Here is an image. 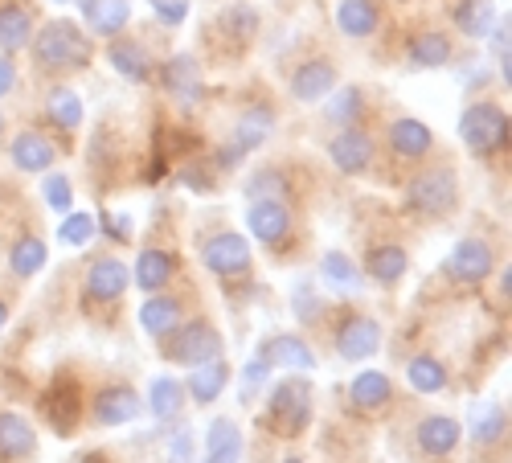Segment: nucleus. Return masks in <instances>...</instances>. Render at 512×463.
Listing matches in <instances>:
<instances>
[{
    "label": "nucleus",
    "mask_w": 512,
    "mask_h": 463,
    "mask_svg": "<svg viewBox=\"0 0 512 463\" xmlns=\"http://www.w3.org/2000/svg\"><path fill=\"white\" fill-rule=\"evenodd\" d=\"M283 463H304V459H283Z\"/></svg>",
    "instance_id": "nucleus-52"
},
{
    "label": "nucleus",
    "mask_w": 512,
    "mask_h": 463,
    "mask_svg": "<svg viewBox=\"0 0 512 463\" xmlns=\"http://www.w3.org/2000/svg\"><path fill=\"white\" fill-rule=\"evenodd\" d=\"M390 394H394V382H390L386 373H377V369L357 373V377H353V386H349V398H353V406H361V410L386 406Z\"/></svg>",
    "instance_id": "nucleus-30"
},
{
    "label": "nucleus",
    "mask_w": 512,
    "mask_h": 463,
    "mask_svg": "<svg viewBox=\"0 0 512 463\" xmlns=\"http://www.w3.org/2000/svg\"><path fill=\"white\" fill-rule=\"evenodd\" d=\"M127 283H132V271H127V263H119V259H99V263L87 271V296L99 300V304H111V300H119L123 291H127Z\"/></svg>",
    "instance_id": "nucleus-19"
},
{
    "label": "nucleus",
    "mask_w": 512,
    "mask_h": 463,
    "mask_svg": "<svg viewBox=\"0 0 512 463\" xmlns=\"http://www.w3.org/2000/svg\"><path fill=\"white\" fill-rule=\"evenodd\" d=\"M95 222H99V226H103V230H107V234H111L115 242L132 238V222H127V218H119V214H99Z\"/></svg>",
    "instance_id": "nucleus-49"
},
{
    "label": "nucleus",
    "mask_w": 512,
    "mask_h": 463,
    "mask_svg": "<svg viewBox=\"0 0 512 463\" xmlns=\"http://www.w3.org/2000/svg\"><path fill=\"white\" fill-rule=\"evenodd\" d=\"M320 275H324L332 287H340V291H357V287H361V271H357V263L345 259L340 250H328V255H324Z\"/></svg>",
    "instance_id": "nucleus-39"
},
{
    "label": "nucleus",
    "mask_w": 512,
    "mask_h": 463,
    "mask_svg": "<svg viewBox=\"0 0 512 463\" xmlns=\"http://www.w3.org/2000/svg\"><path fill=\"white\" fill-rule=\"evenodd\" d=\"M173 267H177V259L168 255V250H144L136 259V283L152 296V291H160L168 279H173Z\"/></svg>",
    "instance_id": "nucleus-33"
},
{
    "label": "nucleus",
    "mask_w": 512,
    "mask_h": 463,
    "mask_svg": "<svg viewBox=\"0 0 512 463\" xmlns=\"http://www.w3.org/2000/svg\"><path fill=\"white\" fill-rule=\"evenodd\" d=\"M13 164L21 173H50L54 164V144L41 136V132H21L13 140Z\"/></svg>",
    "instance_id": "nucleus-26"
},
{
    "label": "nucleus",
    "mask_w": 512,
    "mask_h": 463,
    "mask_svg": "<svg viewBox=\"0 0 512 463\" xmlns=\"http://www.w3.org/2000/svg\"><path fill=\"white\" fill-rule=\"evenodd\" d=\"M455 173L451 168H426V173H418L406 189V205L414 209V214L422 218H443L447 209H455Z\"/></svg>",
    "instance_id": "nucleus-5"
},
{
    "label": "nucleus",
    "mask_w": 512,
    "mask_h": 463,
    "mask_svg": "<svg viewBox=\"0 0 512 463\" xmlns=\"http://www.w3.org/2000/svg\"><path fill=\"white\" fill-rule=\"evenodd\" d=\"M58 5H66V0H58Z\"/></svg>",
    "instance_id": "nucleus-54"
},
{
    "label": "nucleus",
    "mask_w": 512,
    "mask_h": 463,
    "mask_svg": "<svg viewBox=\"0 0 512 463\" xmlns=\"http://www.w3.org/2000/svg\"><path fill=\"white\" fill-rule=\"evenodd\" d=\"M328 119L332 123H340V128H353V123L361 119V111H365V95L357 91V87H345V91H336L332 99H328Z\"/></svg>",
    "instance_id": "nucleus-41"
},
{
    "label": "nucleus",
    "mask_w": 512,
    "mask_h": 463,
    "mask_svg": "<svg viewBox=\"0 0 512 463\" xmlns=\"http://www.w3.org/2000/svg\"><path fill=\"white\" fill-rule=\"evenodd\" d=\"M107 62L115 66V74L119 78H127V82H148L152 78V58H148V50L140 46V41H132V37H111V46H107Z\"/></svg>",
    "instance_id": "nucleus-17"
},
{
    "label": "nucleus",
    "mask_w": 512,
    "mask_h": 463,
    "mask_svg": "<svg viewBox=\"0 0 512 463\" xmlns=\"http://www.w3.org/2000/svg\"><path fill=\"white\" fill-rule=\"evenodd\" d=\"M226 382H230V365H226L222 357H213V361L189 369V386H185V394H193L197 406H209V402H218V394L226 390Z\"/></svg>",
    "instance_id": "nucleus-21"
},
{
    "label": "nucleus",
    "mask_w": 512,
    "mask_h": 463,
    "mask_svg": "<svg viewBox=\"0 0 512 463\" xmlns=\"http://www.w3.org/2000/svg\"><path fill=\"white\" fill-rule=\"evenodd\" d=\"M492 267H496V255L484 238H463L447 255V275L455 283H484L492 275Z\"/></svg>",
    "instance_id": "nucleus-7"
},
{
    "label": "nucleus",
    "mask_w": 512,
    "mask_h": 463,
    "mask_svg": "<svg viewBox=\"0 0 512 463\" xmlns=\"http://www.w3.org/2000/svg\"><path fill=\"white\" fill-rule=\"evenodd\" d=\"M287 173L283 168H259L250 181H246V197L250 201H279V197H287Z\"/></svg>",
    "instance_id": "nucleus-38"
},
{
    "label": "nucleus",
    "mask_w": 512,
    "mask_h": 463,
    "mask_svg": "<svg viewBox=\"0 0 512 463\" xmlns=\"http://www.w3.org/2000/svg\"><path fill=\"white\" fill-rule=\"evenodd\" d=\"M267 418L279 435H291V439L312 427V386L304 377H283V382L271 390Z\"/></svg>",
    "instance_id": "nucleus-2"
},
{
    "label": "nucleus",
    "mask_w": 512,
    "mask_h": 463,
    "mask_svg": "<svg viewBox=\"0 0 512 463\" xmlns=\"http://www.w3.org/2000/svg\"><path fill=\"white\" fill-rule=\"evenodd\" d=\"M369 275L381 283V287H394L402 275H406V267H410V255L402 246H373L369 250Z\"/></svg>",
    "instance_id": "nucleus-31"
},
{
    "label": "nucleus",
    "mask_w": 512,
    "mask_h": 463,
    "mask_svg": "<svg viewBox=\"0 0 512 463\" xmlns=\"http://www.w3.org/2000/svg\"><path fill=\"white\" fill-rule=\"evenodd\" d=\"M181 324V304L177 300H168V296H152L140 304V328L148 332V336H168Z\"/></svg>",
    "instance_id": "nucleus-28"
},
{
    "label": "nucleus",
    "mask_w": 512,
    "mask_h": 463,
    "mask_svg": "<svg viewBox=\"0 0 512 463\" xmlns=\"http://www.w3.org/2000/svg\"><path fill=\"white\" fill-rule=\"evenodd\" d=\"M17 87V66L9 62V54H0V99Z\"/></svg>",
    "instance_id": "nucleus-50"
},
{
    "label": "nucleus",
    "mask_w": 512,
    "mask_h": 463,
    "mask_svg": "<svg viewBox=\"0 0 512 463\" xmlns=\"http://www.w3.org/2000/svg\"><path fill=\"white\" fill-rule=\"evenodd\" d=\"M181 406H185V386L177 382V377H152V386H148V410L160 418V423L177 418Z\"/></svg>",
    "instance_id": "nucleus-32"
},
{
    "label": "nucleus",
    "mask_w": 512,
    "mask_h": 463,
    "mask_svg": "<svg viewBox=\"0 0 512 463\" xmlns=\"http://www.w3.org/2000/svg\"><path fill=\"white\" fill-rule=\"evenodd\" d=\"M328 156H332V164L340 168V173L357 177V173H365V168L373 164V140H369L361 128H345V132L332 136Z\"/></svg>",
    "instance_id": "nucleus-13"
},
{
    "label": "nucleus",
    "mask_w": 512,
    "mask_h": 463,
    "mask_svg": "<svg viewBox=\"0 0 512 463\" xmlns=\"http://www.w3.org/2000/svg\"><path fill=\"white\" fill-rule=\"evenodd\" d=\"M381 25L377 0H340L336 5V29L345 37H369Z\"/></svg>",
    "instance_id": "nucleus-23"
},
{
    "label": "nucleus",
    "mask_w": 512,
    "mask_h": 463,
    "mask_svg": "<svg viewBox=\"0 0 512 463\" xmlns=\"http://www.w3.org/2000/svg\"><path fill=\"white\" fill-rule=\"evenodd\" d=\"M5 324H9V304L0 300V328H5Z\"/></svg>",
    "instance_id": "nucleus-51"
},
{
    "label": "nucleus",
    "mask_w": 512,
    "mask_h": 463,
    "mask_svg": "<svg viewBox=\"0 0 512 463\" xmlns=\"http://www.w3.org/2000/svg\"><path fill=\"white\" fill-rule=\"evenodd\" d=\"M246 230L259 242H279L291 234V209L283 201H250L246 205Z\"/></svg>",
    "instance_id": "nucleus-14"
},
{
    "label": "nucleus",
    "mask_w": 512,
    "mask_h": 463,
    "mask_svg": "<svg viewBox=\"0 0 512 463\" xmlns=\"http://www.w3.org/2000/svg\"><path fill=\"white\" fill-rule=\"evenodd\" d=\"M41 193H46V205L54 209V214H70V205H74V185H70V177L50 173L46 185H41Z\"/></svg>",
    "instance_id": "nucleus-44"
},
{
    "label": "nucleus",
    "mask_w": 512,
    "mask_h": 463,
    "mask_svg": "<svg viewBox=\"0 0 512 463\" xmlns=\"http://www.w3.org/2000/svg\"><path fill=\"white\" fill-rule=\"evenodd\" d=\"M78 410H82V398H78L70 386L50 390V398H46V414H50V423H54L58 435H70V431L78 427Z\"/></svg>",
    "instance_id": "nucleus-36"
},
{
    "label": "nucleus",
    "mask_w": 512,
    "mask_h": 463,
    "mask_svg": "<svg viewBox=\"0 0 512 463\" xmlns=\"http://www.w3.org/2000/svg\"><path fill=\"white\" fill-rule=\"evenodd\" d=\"M173 341H168V361H177V365H185V369H193V365H205V361H213V357H222V332L213 328L209 320H189V324H177L173 332Z\"/></svg>",
    "instance_id": "nucleus-4"
},
{
    "label": "nucleus",
    "mask_w": 512,
    "mask_h": 463,
    "mask_svg": "<svg viewBox=\"0 0 512 463\" xmlns=\"http://www.w3.org/2000/svg\"><path fill=\"white\" fill-rule=\"evenodd\" d=\"M406 54H410V66H418V70H439L451 62V37L439 29H422L410 37Z\"/></svg>",
    "instance_id": "nucleus-24"
},
{
    "label": "nucleus",
    "mask_w": 512,
    "mask_h": 463,
    "mask_svg": "<svg viewBox=\"0 0 512 463\" xmlns=\"http://www.w3.org/2000/svg\"><path fill=\"white\" fill-rule=\"evenodd\" d=\"M218 29H226V37H234V41H250L259 33V13L250 5H230L218 13Z\"/></svg>",
    "instance_id": "nucleus-40"
},
{
    "label": "nucleus",
    "mask_w": 512,
    "mask_h": 463,
    "mask_svg": "<svg viewBox=\"0 0 512 463\" xmlns=\"http://www.w3.org/2000/svg\"><path fill=\"white\" fill-rule=\"evenodd\" d=\"M267 373H271V361H267V357L246 361V369H242V386H246V394H242V398H250V390H259V386L267 382Z\"/></svg>",
    "instance_id": "nucleus-46"
},
{
    "label": "nucleus",
    "mask_w": 512,
    "mask_h": 463,
    "mask_svg": "<svg viewBox=\"0 0 512 463\" xmlns=\"http://www.w3.org/2000/svg\"><path fill=\"white\" fill-rule=\"evenodd\" d=\"M82 463H91V459H82Z\"/></svg>",
    "instance_id": "nucleus-55"
},
{
    "label": "nucleus",
    "mask_w": 512,
    "mask_h": 463,
    "mask_svg": "<svg viewBox=\"0 0 512 463\" xmlns=\"http://www.w3.org/2000/svg\"><path fill=\"white\" fill-rule=\"evenodd\" d=\"M390 148H394L402 160H422L426 152L435 148V136H431V128H426L422 119L402 115V119L390 123Z\"/></svg>",
    "instance_id": "nucleus-20"
},
{
    "label": "nucleus",
    "mask_w": 512,
    "mask_h": 463,
    "mask_svg": "<svg viewBox=\"0 0 512 463\" xmlns=\"http://www.w3.org/2000/svg\"><path fill=\"white\" fill-rule=\"evenodd\" d=\"M488 37H492V50H496V66H500V78H508V21H496Z\"/></svg>",
    "instance_id": "nucleus-47"
},
{
    "label": "nucleus",
    "mask_w": 512,
    "mask_h": 463,
    "mask_svg": "<svg viewBox=\"0 0 512 463\" xmlns=\"http://www.w3.org/2000/svg\"><path fill=\"white\" fill-rule=\"evenodd\" d=\"M46 263H50V246L41 242L37 234H25V238L13 246V255H9V267H13V275H21V279H33Z\"/></svg>",
    "instance_id": "nucleus-35"
},
{
    "label": "nucleus",
    "mask_w": 512,
    "mask_h": 463,
    "mask_svg": "<svg viewBox=\"0 0 512 463\" xmlns=\"http://www.w3.org/2000/svg\"><path fill=\"white\" fill-rule=\"evenodd\" d=\"M95 230H99V222H95L91 214H66L62 226H58V238H62L66 246H87V242L95 238Z\"/></svg>",
    "instance_id": "nucleus-43"
},
{
    "label": "nucleus",
    "mask_w": 512,
    "mask_h": 463,
    "mask_svg": "<svg viewBox=\"0 0 512 463\" xmlns=\"http://www.w3.org/2000/svg\"><path fill=\"white\" fill-rule=\"evenodd\" d=\"M33 447H37V431L29 418L17 410H0V463H17L33 455Z\"/></svg>",
    "instance_id": "nucleus-15"
},
{
    "label": "nucleus",
    "mask_w": 512,
    "mask_h": 463,
    "mask_svg": "<svg viewBox=\"0 0 512 463\" xmlns=\"http://www.w3.org/2000/svg\"><path fill=\"white\" fill-rule=\"evenodd\" d=\"M271 128H275V111H271L267 103L242 111V119L234 123V136H230L226 152H218V164H222V168H234L238 160H246L254 148H259V144L271 136Z\"/></svg>",
    "instance_id": "nucleus-6"
},
{
    "label": "nucleus",
    "mask_w": 512,
    "mask_h": 463,
    "mask_svg": "<svg viewBox=\"0 0 512 463\" xmlns=\"http://www.w3.org/2000/svg\"><path fill=\"white\" fill-rule=\"evenodd\" d=\"M29 46L41 70H87L91 66V37L74 21H50L41 33H33Z\"/></svg>",
    "instance_id": "nucleus-1"
},
{
    "label": "nucleus",
    "mask_w": 512,
    "mask_h": 463,
    "mask_svg": "<svg viewBox=\"0 0 512 463\" xmlns=\"http://www.w3.org/2000/svg\"><path fill=\"white\" fill-rule=\"evenodd\" d=\"M46 111H50V119L58 123L62 132H78V128H82V99H78L70 87H54Z\"/></svg>",
    "instance_id": "nucleus-37"
},
{
    "label": "nucleus",
    "mask_w": 512,
    "mask_h": 463,
    "mask_svg": "<svg viewBox=\"0 0 512 463\" xmlns=\"http://www.w3.org/2000/svg\"><path fill=\"white\" fill-rule=\"evenodd\" d=\"M0 132H5V123H0Z\"/></svg>",
    "instance_id": "nucleus-53"
},
{
    "label": "nucleus",
    "mask_w": 512,
    "mask_h": 463,
    "mask_svg": "<svg viewBox=\"0 0 512 463\" xmlns=\"http://www.w3.org/2000/svg\"><path fill=\"white\" fill-rule=\"evenodd\" d=\"M459 140L472 156H492L508 144V115L496 103H472L459 119Z\"/></svg>",
    "instance_id": "nucleus-3"
},
{
    "label": "nucleus",
    "mask_w": 512,
    "mask_h": 463,
    "mask_svg": "<svg viewBox=\"0 0 512 463\" xmlns=\"http://www.w3.org/2000/svg\"><path fill=\"white\" fill-rule=\"evenodd\" d=\"M33 41V17L25 5H0V54H17Z\"/></svg>",
    "instance_id": "nucleus-27"
},
{
    "label": "nucleus",
    "mask_w": 512,
    "mask_h": 463,
    "mask_svg": "<svg viewBox=\"0 0 512 463\" xmlns=\"http://www.w3.org/2000/svg\"><path fill=\"white\" fill-rule=\"evenodd\" d=\"M201 263H205L213 275H222V279L242 275V271L250 267V242H246L242 234H213V238H205V246H201Z\"/></svg>",
    "instance_id": "nucleus-8"
},
{
    "label": "nucleus",
    "mask_w": 512,
    "mask_h": 463,
    "mask_svg": "<svg viewBox=\"0 0 512 463\" xmlns=\"http://www.w3.org/2000/svg\"><path fill=\"white\" fill-rule=\"evenodd\" d=\"M336 91V66L328 58H308L291 74V99L295 103H320Z\"/></svg>",
    "instance_id": "nucleus-9"
},
{
    "label": "nucleus",
    "mask_w": 512,
    "mask_h": 463,
    "mask_svg": "<svg viewBox=\"0 0 512 463\" xmlns=\"http://www.w3.org/2000/svg\"><path fill=\"white\" fill-rule=\"evenodd\" d=\"M381 349V328L369 316H349L336 328V353L340 361H369Z\"/></svg>",
    "instance_id": "nucleus-10"
},
{
    "label": "nucleus",
    "mask_w": 512,
    "mask_h": 463,
    "mask_svg": "<svg viewBox=\"0 0 512 463\" xmlns=\"http://www.w3.org/2000/svg\"><path fill=\"white\" fill-rule=\"evenodd\" d=\"M263 357L271 365H283V369H316V353L308 349L304 336H295V332H283V336H271V341L263 345Z\"/></svg>",
    "instance_id": "nucleus-22"
},
{
    "label": "nucleus",
    "mask_w": 512,
    "mask_h": 463,
    "mask_svg": "<svg viewBox=\"0 0 512 463\" xmlns=\"http://www.w3.org/2000/svg\"><path fill=\"white\" fill-rule=\"evenodd\" d=\"M78 9L99 37H119L123 25L132 21V0H78Z\"/></svg>",
    "instance_id": "nucleus-16"
},
{
    "label": "nucleus",
    "mask_w": 512,
    "mask_h": 463,
    "mask_svg": "<svg viewBox=\"0 0 512 463\" xmlns=\"http://www.w3.org/2000/svg\"><path fill=\"white\" fill-rule=\"evenodd\" d=\"M463 439V423L451 414H431L418 423V451L426 455H451Z\"/></svg>",
    "instance_id": "nucleus-18"
},
{
    "label": "nucleus",
    "mask_w": 512,
    "mask_h": 463,
    "mask_svg": "<svg viewBox=\"0 0 512 463\" xmlns=\"http://www.w3.org/2000/svg\"><path fill=\"white\" fill-rule=\"evenodd\" d=\"M500 435H504V410H500L496 402L476 406V427H472V439H476L480 447H488V443H496Z\"/></svg>",
    "instance_id": "nucleus-42"
},
{
    "label": "nucleus",
    "mask_w": 512,
    "mask_h": 463,
    "mask_svg": "<svg viewBox=\"0 0 512 463\" xmlns=\"http://www.w3.org/2000/svg\"><path fill=\"white\" fill-rule=\"evenodd\" d=\"M148 5L164 25H181L189 17V0H148Z\"/></svg>",
    "instance_id": "nucleus-45"
},
{
    "label": "nucleus",
    "mask_w": 512,
    "mask_h": 463,
    "mask_svg": "<svg viewBox=\"0 0 512 463\" xmlns=\"http://www.w3.org/2000/svg\"><path fill=\"white\" fill-rule=\"evenodd\" d=\"M168 463H193V435L177 431L173 443H168Z\"/></svg>",
    "instance_id": "nucleus-48"
},
{
    "label": "nucleus",
    "mask_w": 512,
    "mask_h": 463,
    "mask_svg": "<svg viewBox=\"0 0 512 463\" xmlns=\"http://www.w3.org/2000/svg\"><path fill=\"white\" fill-rule=\"evenodd\" d=\"M205 447H209L205 463H238L242 459V431L230 423V418H218V423H209V431H205Z\"/></svg>",
    "instance_id": "nucleus-29"
},
{
    "label": "nucleus",
    "mask_w": 512,
    "mask_h": 463,
    "mask_svg": "<svg viewBox=\"0 0 512 463\" xmlns=\"http://www.w3.org/2000/svg\"><path fill=\"white\" fill-rule=\"evenodd\" d=\"M406 377H410V386L418 394H439L447 386V365L439 357H431V353H422V357H410Z\"/></svg>",
    "instance_id": "nucleus-34"
},
{
    "label": "nucleus",
    "mask_w": 512,
    "mask_h": 463,
    "mask_svg": "<svg viewBox=\"0 0 512 463\" xmlns=\"http://www.w3.org/2000/svg\"><path fill=\"white\" fill-rule=\"evenodd\" d=\"M451 21H455V29H459L463 37L484 41L500 17H496V5H492V0H459L455 13H451Z\"/></svg>",
    "instance_id": "nucleus-25"
},
{
    "label": "nucleus",
    "mask_w": 512,
    "mask_h": 463,
    "mask_svg": "<svg viewBox=\"0 0 512 463\" xmlns=\"http://www.w3.org/2000/svg\"><path fill=\"white\" fill-rule=\"evenodd\" d=\"M140 410H144L140 394H136V390H127V386H107V390H99V398H95V406H91V414H95V423H99V427L136 423Z\"/></svg>",
    "instance_id": "nucleus-12"
},
{
    "label": "nucleus",
    "mask_w": 512,
    "mask_h": 463,
    "mask_svg": "<svg viewBox=\"0 0 512 463\" xmlns=\"http://www.w3.org/2000/svg\"><path fill=\"white\" fill-rule=\"evenodd\" d=\"M160 82H164V91L173 95L181 107H193V103H201V95H205L201 66H197V58H189V54L168 58L164 70H160Z\"/></svg>",
    "instance_id": "nucleus-11"
}]
</instances>
